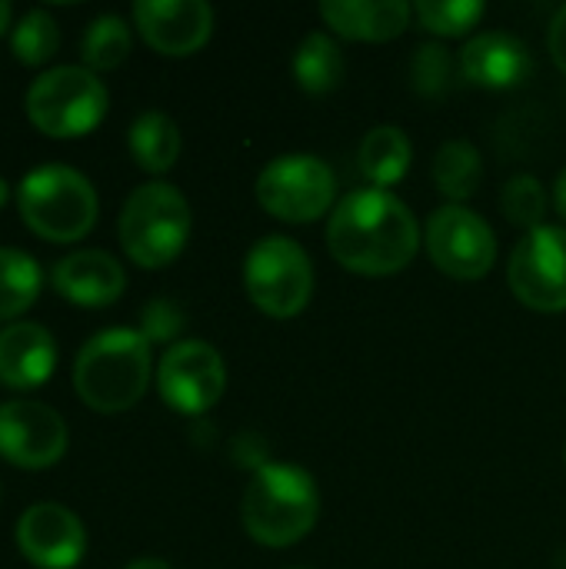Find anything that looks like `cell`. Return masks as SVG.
I'll list each match as a JSON object with an SVG mask.
<instances>
[{
  "mask_svg": "<svg viewBox=\"0 0 566 569\" xmlns=\"http://www.w3.org/2000/svg\"><path fill=\"white\" fill-rule=\"evenodd\" d=\"M57 347L40 323H10L0 330V383L10 390H37L53 377Z\"/></svg>",
  "mask_w": 566,
  "mask_h": 569,
  "instance_id": "cell-17",
  "label": "cell"
},
{
  "mask_svg": "<svg viewBox=\"0 0 566 569\" xmlns=\"http://www.w3.org/2000/svg\"><path fill=\"white\" fill-rule=\"evenodd\" d=\"M17 207L23 223L50 243L83 240L93 230L100 210L90 180L63 163L30 170L17 190Z\"/></svg>",
  "mask_w": 566,
  "mask_h": 569,
  "instance_id": "cell-4",
  "label": "cell"
},
{
  "mask_svg": "<svg viewBox=\"0 0 566 569\" xmlns=\"http://www.w3.org/2000/svg\"><path fill=\"white\" fill-rule=\"evenodd\" d=\"M484 180L480 150L470 140H447L434 157V183L450 203H464Z\"/></svg>",
  "mask_w": 566,
  "mask_h": 569,
  "instance_id": "cell-22",
  "label": "cell"
},
{
  "mask_svg": "<svg viewBox=\"0 0 566 569\" xmlns=\"http://www.w3.org/2000/svg\"><path fill=\"white\" fill-rule=\"evenodd\" d=\"M10 17H13L10 3H3V0H0V33H3L7 27H10Z\"/></svg>",
  "mask_w": 566,
  "mask_h": 569,
  "instance_id": "cell-33",
  "label": "cell"
},
{
  "mask_svg": "<svg viewBox=\"0 0 566 569\" xmlns=\"http://www.w3.org/2000/svg\"><path fill=\"white\" fill-rule=\"evenodd\" d=\"M547 190L537 177L530 173H517L504 183V193H500V207H504V217L514 223V227H524L527 233L544 227V213H547Z\"/></svg>",
  "mask_w": 566,
  "mask_h": 569,
  "instance_id": "cell-27",
  "label": "cell"
},
{
  "mask_svg": "<svg viewBox=\"0 0 566 569\" xmlns=\"http://www.w3.org/2000/svg\"><path fill=\"white\" fill-rule=\"evenodd\" d=\"M150 387V340L140 330L113 327L90 337L73 360V390L97 413H123Z\"/></svg>",
  "mask_w": 566,
  "mask_h": 569,
  "instance_id": "cell-3",
  "label": "cell"
},
{
  "mask_svg": "<svg viewBox=\"0 0 566 569\" xmlns=\"http://www.w3.org/2000/svg\"><path fill=\"white\" fill-rule=\"evenodd\" d=\"M67 453L63 417L37 400L0 403V457L20 470L53 467Z\"/></svg>",
  "mask_w": 566,
  "mask_h": 569,
  "instance_id": "cell-12",
  "label": "cell"
},
{
  "mask_svg": "<svg viewBox=\"0 0 566 569\" xmlns=\"http://www.w3.org/2000/svg\"><path fill=\"white\" fill-rule=\"evenodd\" d=\"M7 200H10V187H7V180L0 177V210L7 207Z\"/></svg>",
  "mask_w": 566,
  "mask_h": 569,
  "instance_id": "cell-34",
  "label": "cell"
},
{
  "mask_svg": "<svg viewBox=\"0 0 566 569\" xmlns=\"http://www.w3.org/2000/svg\"><path fill=\"white\" fill-rule=\"evenodd\" d=\"M414 13L420 27L437 37H464L484 20L487 7L480 0H420Z\"/></svg>",
  "mask_w": 566,
  "mask_h": 569,
  "instance_id": "cell-26",
  "label": "cell"
},
{
  "mask_svg": "<svg viewBox=\"0 0 566 569\" xmlns=\"http://www.w3.org/2000/svg\"><path fill=\"white\" fill-rule=\"evenodd\" d=\"M554 210H557V213L566 220V167L560 170L557 183H554Z\"/></svg>",
  "mask_w": 566,
  "mask_h": 569,
  "instance_id": "cell-31",
  "label": "cell"
},
{
  "mask_svg": "<svg viewBox=\"0 0 566 569\" xmlns=\"http://www.w3.org/2000/svg\"><path fill=\"white\" fill-rule=\"evenodd\" d=\"M290 70H294V80L307 93L320 97V93H330V90L340 87V80L347 73V60H344L340 43L330 33H320L317 30V33H307L300 40V47L294 50Z\"/></svg>",
  "mask_w": 566,
  "mask_h": 569,
  "instance_id": "cell-20",
  "label": "cell"
},
{
  "mask_svg": "<svg viewBox=\"0 0 566 569\" xmlns=\"http://www.w3.org/2000/svg\"><path fill=\"white\" fill-rule=\"evenodd\" d=\"M53 290L77 307H110L127 287L123 267L103 250H77L53 263Z\"/></svg>",
  "mask_w": 566,
  "mask_h": 569,
  "instance_id": "cell-16",
  "label": "cell"
},
{
  "mask_svg": "<svg viewBox=\"0 0 566 569\" xmlns=\"http://www.w3.org/2000/svg\"><path fill=\"white\" fill-rule=\"evenodd\" d=\"M434 267L454 280H484L497 263V237L490 223L464 203L440 207L424 233Z\"/></svg>",
  "mask_w": 566,
  "mask_h": 569,
  "instance_id": "cell-9",
  "label": "cell"
},
{
  "mask_svg": "<svg viewBox=\"0 0 566 569\" xmlns=\"http://www.w3.org/2000/svg\"><path fill=\"white\" fill-rule=\"evenodd\" d=\"M240 520L260 547H294L320 520V490L304 467L264 463L244 490Z\"/></svg>",
  "mask_w": 566,
  "mask_h": 569,
  "instance_id": "cell-2",
  "label": "cell"
},
{
  "mask_svg": "<svg viewBox=\"0 0 566 569\" xmlns=\"http://www.w3.org/2000/svg\"><path fill=\"white\" fill-rule=\"evenodd\" d=\"M133 23L147 47L163 57H190L214 33V10L203 0H140Z\"/></svg>",
  "mask_w": 566,
  "mask_h": 569,
  "instance_id": "cell-14",
  "label": "cell"
},
{
  "mask_svg": "<svg viewBox=\"0 0 566 569\" xmlns=\"http://www.w3.org/2000/svg\"><path fill=\"white\" fill-rule=\"evenodd\" d=\"M410 3L404 0H327L320 3V17L340 37L360 43H387L397 40L410 27Z\"/></svg>",
  "mask_w": 566,
  "mask_h": 569,
  "instance_id": "cell-18",
  "label": "cell"
},
{
  "mask_svg": "<svg viewBox=\"0 0 566 569\" xmlns=\"http://www.w3.org/2000/svg\"><path fill=\"white\" fill-rule=\"evenodd\" d=\"M127 569H173L167 560H157V557H140V560H133Z\"/></svg>",
  "mask_w": 566,
  "mask_h": 569,
  "instance_id": "cell-32",
  "label": "cell"
},
{
  "mask_svg": "<svg viewBox=\"0 0 566 569\" xmlns=\"http://www.w3.org/2000/svg\"><path fill=\"white\" fill-rule=\"evenodd\" d=\"M244 287L254 307L274 320L297 317L314 293V263L290 237H264L244 260Z\"/></svg>",
  "mask_w": 566,
  "mask_h": 569,
  "instance_id": "cell-7",
  "label": "cell"
},
{
  "mask_svg": "<svg viewBox=\"0 0 566 569\" xmlns=\"http://www.w3.org/2000/svg\"><path fill=\"white\" fill-rule=\"evenodd\" d=\"M107 103V87L87 67L43 70L27 90L30 123L53 140H73L100 127Z\"/></svg>",
  "mask_w": 566,
  "mask_h": 569,
  "instance_id": "cell-6",
  "label": "cell"
},
{
  "mask_svg": "<svg viewBox=\"0 0 566 569\" xmlns=\"http://www.w3.org/2000/svg\"><path fill=\"white\" fill-rule=\"evenodd\" d=\"M40 283L43 273L30 253L0 247V323L30 310L40 293Z\"/></svg>",
  "mask_w": 566,
  "mask_h": 569,
  "instance_id": "cell-23",
  "label": "cell"
},
{
  "mask_svg": "<svg viewBox=\"0 0 566 569\" xmlns=\"http://www.w3.org/2000/svg\"><path fill=\"white\" fill-rule=\"evenodd\" d=\"M337 197L334 170L314 153H284L270 160L257 177L260 207L284 223L320 220Z\"/></svg>",
  "mask_w": 566,
  "mask_h": 569,
  "instance_id": "cell-8",
  "label": "cell"
},
{
  "mask_svg": "<svg viewBox=\"0 0 566 569\" xmlns=\"http://www.w3.org/2000/svg\"><path fill=\"white\" fill-rule=\"evenodd\" d=\"M180 330H183V313H180L170 300H150V303L143 307L140 333H143L150 343H170Z\"/></svg>",
  "mask_w": 566,
  "mask_h": 569,
  "instance_id": "cell-29",
  "label": "cell"
},
{
  "mask_svg": "<svg viewBox=\"0 0 566 569\" xmlns=\"http://www.w3.org/2000/svg\"><path fill=\"white\" fill-rule=\"evenodd\" d=\"M127 143H130V153H133L137 167L147 170V173H167L180 157V130L160 110L140 113L130 123Z\"/></svg>",
  "mask_w": 566,
  "mask_h": 569,
  "instance_id": "cell-21",
  "label": "cell"
},
{
  "mask_svg": "<svg viewBox=\"0 0 566 569\" xmlns=\"http://www.w3.org/2000/svg\"><path fill=\"white\" fill-rule=\"evenodd\" d=\"M507 283L537 313L566 310V227H537L510 253Z\"/></svg>",
  "mask_w": 566,
  "mask_h": 569,
  "instance_id": "cell-10",
  "label": "cell"
},
{
  "mask_svg": "<svg viewBox=\"0 0 566 569\" xmlns=\"http://www.w3.org/2000/svg\"><path fill=\"white\" fill-rule=\"evenodd\" d=\"M327 247L350 273L390 277L417 257L420 227L404 200L370 187L337 203L327 223Z\"/></svg>",
  "mask_w": 566,
  "mask_h": 569,
  "instance_id": "cell-1",
  "label": "cell"
},
{
  "mask_svg": "<svg viewBox=\"0 0 566 569\" xmlns=\"http://www.w3.org/2000/svg\"><path fill=\"white\" fill-rule=\"evenodd\" d=\"M227 387V367L220 353L203 340H180L167 347L157 367V390L163 403L183 417L214 410Z\"/></svg>",
  "mask_w": 566,
  "mask_h": 569,
  "instance_id": "cell-11",
  "label": "cell"
},
{
  "mask_svg": "<svg viewBox=\"0 0 566 569\" xmlns=\"http://www.w3.org/2000/svg\"><path fill=\"white\" fill-rule=\"evenodd\" d=\"M120 247L123 253L143 267L160 270L173 263L190 237V203L187 197L170 183H143L137 187L117 220Z\"/></svg>",
  "mask_w": 566,
  "mask_h": 569,
  "instance_id": "cell-5",
  "label": "cell"
},
{
  "mask_svg": "<svg viewBox=\"0 0 566 569\" xmlns=\"http://www.w3.org/2000/svg\"><path fill=\"white\" fill-rule=\"evenodd\" d=\"M564 460H566V453H564Z\"/></svg>",
  "mask_w": 566,
  "mask_h": 569,
  "instance_id": "cell-35",
  "label": "cell"
},
{
  "mask_svg": "<svg viewBox=\"0 0 566 569\" xmlns=\"http://www.w3.org/2000/svg\"><path fill=\"white\" fill-rule=\"evenodd\" d=\"M550 53H554V63L566 73V7L557 10V17L550 23Z\"/></svg>",
  "mask_w": 566,
  "mask_h": 569,
  "instance_id": "cell-30",
  "label": "cell"
},
{
  "mask_svg": "<svg viewBox=\"0 0 566 569\" xmlns=\"http://www.w3.org/2000/svg\"><path fill=\"white\" fill-rule=\"evenodd\" d=\"M410 77H414V90L427 100H440L447 97V90L454 87L457 77V63L450 57V50L444 43H424L414 53L410 63Z\"/></svg>",
  "mask_w": 566,
  "mask_h": 569,
  "instance_id": "cell-28",
  "label": "cell"
},
{
  "mask_svg": "<svg viewBox=\"0 0 566 569\" xmlns=\"http://www.w3.org/2000/svg\"><path fill=\"white\" fill-rule=\"evenodd\" d=\"M60 50V27L47 10H27L10 30V53L23 67H43Z\"/></svg>",
  "mask_w": 566,
  "mask_h": 569,
  "instance_id": "cell-24",
  "label": "cell"
},
{
  "mask_svg": "<svg viewBox=\"0 0 566 569\" xmlns=\"http://www.w3.org/2000/svg\"><path fill=\"white\" fill-rule=\"evenodd\" d=\"M17 547L40 569H73L87 553V530L60 503H33L17 520Z\"/></svg>",
  "mask_w": 566,
  "mask_h": 569,
  "instance_id": "cell-13",
  "label": "cell"
},
{
  "mask_svg": "<svg viewBox=\"0 0 566 569\" xmlns=\"http://www.w3.org/2000/svg\"><path fill=\"white\" fill-rule=\"evenodd\" d=\"M130 43H133L130 27L120 17L103 13L87 27L80 53H83L87 70H117L130 57Z\"/></svg>",
  "mask_w": 566,
  "mask_h": 569,
  "instance_id": "cell-25",
  "label": "cell"
},
{
  "mask_svg": "<svg viewBox=\"0 0 566 569\" xmlns=\"http://www.w3.org/2000/svg\"><path fill=\"white\" fill-rule=\"evenodd\" d=\"M410 160H414V147L400 127H374L357 150V163L364 177L377 183V190L400 183L410 170Z\"/></svg>",
  "mask_w": 566,
  "mask_h": 569,
  "instance_id": "cell-19",
  "label": "cell"
},
{
  "mask_svg": "<svg viewBox=\"0 0 566 569\" xmlns=\"http://www.w3.org/2000/svg\"><path fill=\"white\" fill-rule=\"evenodd\" d=\"M530 67H534L530 47L504 30H484L470 37L460 53V73L474 87H487V90H510L524 83L530 77Z\"/></svg>",
  "mask_w": 566,
  "mask_h": 569,
  "instance_id": "cell-15",
  "label": "cell"
}]
</instances>
